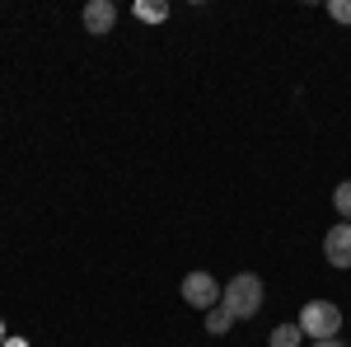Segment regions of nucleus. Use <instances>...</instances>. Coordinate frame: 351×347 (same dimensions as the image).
Masks as SVG:
<instances>
[{
  "instance_id": "obj_1",
  "label": "nucleus",
  "mask_w": 351,
  "mask_h": 347,
  "mask_svg": "<svg viewBox=\"0 0 351 347\" xmlns=\"http://www.w3.org/2000/svg\"><path fill=\"white\" fill-rule=\"evenodd\" d=\"M220 305L234 315V320H253L263 310V277L258 272H239L225 291H220Z\"/></svg>"
},
{
  "instance_id": "obj_2",
  "label": "nucleus",
  "mask_w": 351,
  "mask_h": 347,
  "mask_svg": "<svg viewBox=\"0 0 351 347\" xmlns=\"http://www.w3.org/2000/svg\"><path fill=\"white\" fill-rule=\"evenodd\" d=\"M295 324H300V333L314 338V343H319V338H337V328H342V310H337L332 300H309V305L300 310Z\"/></svg>"
},
{
  "instance_id": "obj_3",
  "label": "nucleus",
  "mask_w": 351,
  "mask_h": 347,
  "mask_svg": "<svg viewBox=\"0 0 351 347\" xmlns=\"http://www.w3.org/2000/svg\"><path fill=\"white\" fill-rule=\"evenodd\" d=\"M183 300H188L192 310H216V300H220V287H216V277L211 272H188L183 277Z\"/></svg>"
},
{
  "instance_id": "obj_4",
  "label": "nucleus",
  "mask_w": 351,
  "mask_h": 347,
  "mask_svg": "<svg viewBox=\"0 0 351 347\" xmlns=\"http://www.w3.org/2000/svg\"><path fill=\"white\" fill-rule=\"evenodd\" d=\"M324 258L332 267H351V221L332 225V230L324 235Z\"/></svg>"
},
{
  "instance_id": "obj_5",
  "label": "nucleus",
  "mask_w": 351,
  "mask_h": 347,
  "mask_svg": "<svg viewBox=\"0 0 351 347\" xmlns=\"http://www.w3.org/2000/svg\"><path fill=\"white\" fill-rule=\"evenodd\" d=\"M112 24H117V5H112V0H89V5H84V28H89L94 38L112 33Z\"/></svg>"
},
{
  "instance_id": "obj_6",
  "label": "nucleus",
  "mask_w": 351,
  "mask_h": 347,
  "mask_svg": "<svg viewBox=\"0 0 351 347\" xmlns=\"http://www.w3.org/2000/svg\"><path fill=\"white\" fill-rule=\"evenodd\" d=\"M300 338H304V333H300V324H281V328H271L267 343L271 347H300Z\"/></svg>"
},
{
  "instance_id": "obj_7",
  "label": "nucleus",
  "mask_w": 351,
  "mask_h": 347,
  "mask_svg": "<svg viewBox=\"0 0 351 347\" xmlns=\"http://www.w3.org/2000/svg\"><path fill=\"white\" fill-rule=\"evenodd\" d=\"M332 207H337V216H342V221H351V179L332 188Z\"/></svg>"
},
{
  "instance_id": "obj_8",
  "label": "nucleus",
  "mask_w": 351,
  "mask_h": 347,
  "mask_svg": "<svg viewBox=\"0 0 351 347\" xmlns=\"http://www.w3.org/2000/svg\"><path fill=\"white\" fill-rule=\"evenodd\" d=\"M230 324H234V315H230L225 305H216V310H206V328H211V333H225Z\"/></svg>"
},
{
  "instance_id": "obj_9",
  "label": "nucleus",
  "mask_w": 351,
  "mask_h": 347,
  "mask_svg": "<svg viewBox=\"0 0 351 347\" xmlns=\"http://www.w3.org/2000/svg\"><path fill=\"white\" fill-rule=\"evenodd\" d=\"M136 19H145V24H160V19H169V5H136Z\"/></svg>"
},
{
  "instance_id": "obj_10",
  "label": "nucleus",
  "mask_w": 351,
  "mask_h": 347,
  "mask_svg": "<svg viewBox=\"0 0 351 347\" xmlns=\"http://www.w3.org/2000/svg\"><path fill=\"white\" fill-rule=\"evenodd\" d=\"M328 14H332L337 24H351V0H332V5H328Z\"/></svg>"
},
{
  "instance_id": "obj_11",
  "label": "nucleus",
  "mask_w": 351,
  "mask_h": 347,
  "mask_svg": "<svg viewBox=\"0 0 351 347\" xmlns=\"http://www.w3.org/2000/svg\"><path fill=\"white\" fill-rule=\"evenodd\" d=\"M314 347H342V343H337V338H319Z\"/></svg>"
}]
</instances>
